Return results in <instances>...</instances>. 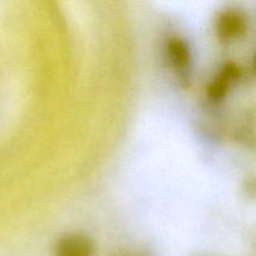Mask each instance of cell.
<instances>
[{
  "label": "cell",
  "mask_w": 256,
  "mask_h": 256,
  "mask_svg": "<svg viewBox=\"0 0 256 256\" xmlns=\"http://www.w3.org/2000/svg\"><path fill=\"white\" fill-rule=\"evenodd\" d=\"M90 252L89 242L79 236L68 238L60 246L62 256H89Z\"/></svg>",
  "instance_id": "cell-1"
},
{
  "label": "cell",
  "mask_w": 256,
  "mask_h": 256,
  "mask_svg": "<svg viewBox=\"0 0 256 256\" xmlns=\"http://www.w3.org/2000/svg\"><path fill=\"white\" fill-rule=\"evenodd\" d=\"M170 52L172 54V62H174L175 66L180 68V69H184L188 64V60H189L184 44H182V42H174V46L170 48Z\"/></svg>",
  "instance_id": "cell-2"
}]
</instances>
